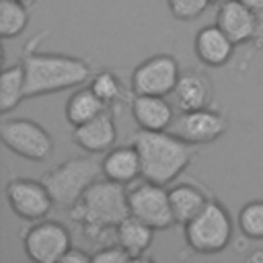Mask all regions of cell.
<instances>
[{
	"instance_id": "obj_1",
	"label": "cell",
	"mask_w": 263,
	"mask_h": 263,
	"mask_svg": "<svg viewBox=\"0 0 263 263\" xmlns=\"http://www.w3.org/2000/svg\"><path fill=\"white\" fill-rule=\"evenodd\" d=\"M45 35L47 31H41L23 45L21 62L27 78V99L82 86L95 74L92 64L84 58L39 51V43L45 39Z\"/></svg>"
},
{
	"instance_id": "obj_2",
	"label": "cell",
	"mask_w": 263,
	"mask_h": 263,
	"mask_svg": "<svg viewBox=\"0 0 263 263\" xmlns=\"http://www.w3.org/2000/svg\"><path fill=\"white\" fill-rule=\"evenodd\" d=\"M132 144L140 152L142 179L166 187L175 183L197 156V148L193 144L177 138L168 129L164 132L138 129L132 136Z\"/></svg>"
},
{
	"instance_id": "obj_3",
	"label": "cell",
	"mask_w": 263,
	"mask_h": 263,
	"mask_svg": "<svg viewBox=\"0 0 263 263\" xmlns=\"http://www.w3.org/2000/svg\"><path fill=\"white\" fill-rule=\"evenodd\" d=\"M125 216H129L127 185L105 177L97 179L70 208V218L90 236L115 230Z\"/></svg>"
},
{
	"instance_id": "obj_4",
	"label": "cell",
	"mask_w": 263,
	"mask_h": 263,
	"mask_svg": "<svg viewBox=\"0 0 263 263\" xmlns=\"http://www.w3.org/2000/svg\"><path fill=\"white\" fill-rule=\"evenodd\" d=\"M103 177L101 158L99 154H86V156H72L55 164L53 168L45 171L41 175V181L47 185L55 208L70 210L82 193Z\"/></svg>"
},
{
	"instance_id": "obj_5",
	"label": "cell",
	"mask_w": 263,
	"mask_h": 263,
	"mask_svg": "<svg viewBox=\"0 0 263 263\" xmlns=\"http://www.w3.org/2000/svg\"><path fill=\"white\" fill-rule=\"evenodd\" d=\"M234 224L226 205L212 197L201 212H197L187 224H183L185 245L199 255L222 253L232 240Z\"/></svg>"
},
{
	"instance_id": "obj_6",
	"label": "cell",
	"mask_w": 263,
	"mask_h": 263,
	"mask_svg": "<svg viewBox=\"0 0 263 263\" xmlns=\"http://www.w3.org/2000/svg\"><path fill=\"white\" fill-rule=\"evenodd\" d=\"M0 138L4 146L27 160L41 162L53 154V138L51 134L33 119L23 117H6L0 123Z\"/></svg>"
},
{
	"instance_id": "obj_7",
	"label": "cell",
	"mask_w": 263,
	"mask_h": 263,
	"mask_svg": "<svg viewBox=\"0 0 263 263\" xmlns=\"http://www.w3.org/2000/svg\"><path fill=\"white\" fill-rule=\"evenodd\" d=\"M127 203H129V214L150 224L156 232L168 230L177 224L166 185L148 179L134 181L132 185H127Z\"/></svg>"
},
{
	"instance_id": "obj_8",
	"label": "cell",
	"mask_w": 263,
	"mask_h": 263,
	"mask_svg": "<svg viewBox=\"0 0 263 263\" xmlns=\"http://www.w3.org/2000/svg\"><path fill=\"white\" fill-rule=\"evenodd\" d=\"M72 247V234L68 226L60 220L43 218L31 222L23 234V249L31 261L37 263H55Z\"/></svg>"
},
{
	"instance_id": "obj_9",
	"label": "cell",
	"mask_w": 263,
	"mask_h": 263,
	"mask_svg": "<svg viewBox=\"0 0 263 263\" xmlns=\"http://www.w3.org/2000/svg\"><path fill=\"white\" fill-rule=\"evenodd\" d=\"M181 76L179 60L171 53H154L142 60L129 76V90L134 95H160L166 97L175 90Z\"/></svg>"
},
{
	"instance_id": "obj_10",
	"label": "cell",
	"mask_w": 263,
	"mask_h": 263,
	"mask_svg": "<svg viewBox=\"0 0 263 263\" xmlns=\"http://www.w3.org/2000/svg\"><path fill=\"white\" fill-rule=\"evenodd\" d=\"M6 201L14 216L27 222H37L49 216L53 203V197L47 189V185L39 179L31 177H12L6 183L4 189Z\"/></svg>"
},
{
	"instance_id": "obj_11",
	"label": "cell",
	"mask_w": 263,
	"mask_h": 263,
	"mask_svg": "<svg viewBox=\"0 0 263 263\" xmlns=\"http://www.w3.org/2000/svg\"><path fill=\"white\" fill-rule=\"evenodd\" d=\"M226 129H228L226 113L212 105L203 107V109L179 111L168 127L171 134H175L177 138H181L193 146L216 142L218 138H222L226 134Z\"/></svg>"
},
{
	"instance_id": "obj_12",
	"label": "cell",
	"mask_w": 263,
	"mask_h": 263,
	"mask_svg": "<svg viewBox=\"0 0 263 263\" xmlns=\"http://www.w3.org/2000/svg\"><path fill=\"white\" fill-rule=\"evenodd\" d=\"M72 142L90 154H105L117 142V121L113 109H105L86 123L72 127Z\"/></svg>"
},
{
	"instance_id": "obj_13",
	"label": "cell",
	"mask_w": 263,
	"mask_h": 263,
	"mask_svg": "<svg viewBox=\"0 0 263 263\" xmlns=\"http://www.w3.org/2000/svg\"><path fill=\"white\" fill-rule=\"evenodd\" d=\"M214 82L203 70H185L181 72L173 95V105L177 111L203 109L214 103Z\"/></svg>"
},
{
	"instance_id": "obj_14",
	"label": "cell",
	"mask_w": 263,
	"mask_h": 263,
	"mask_svg": "<svg viewBox=\"0 0 263 263\" xmlns=\"http://www.w3.org/2000/svg\"><path fill=\"white\" fill-rule=\"evenodd\" d=\"M129 111L138 129H148V132L168 129L177 115L175 105L160 95H134L129 99Z\"/></svg>"
},
{
	"instance_id": "obj_15",
	"label": "cell",
	"mask_w": 263,
	"mask_h": 263,
	"mask_svg": "<svg viewBox=\"0 0 263 263\" xmlns=\"http://www.w3.org/2000/svg\"><path fill=\"white\" fill-rule=\"evenodd\" d=\"M234 47H236V43L216 23L201 27L193 39L195 58L203 66H210V68L226 66L234 55Z\"/></svg>"
},
{
	"instance_id": "obj_16",
	"label": "cell",
	"mask_w": 263,
	"mask_h": 263,
	"mask_svg": "<svg viewBox=\"0 0 263 263\" xmlns=\"http://www.w3.org/2000/svg\"><path fill=\"white\" fill-rule=\"evenodd\" d=\"M255 18L257 12H253L249 6H245L240 0H228L218 4L214 23L236 43H251L255 35Z\"/></svg>"
},
{
	"instance_id": "obj_17",
	"label": "cell",
	"mask_w": 263,
	"mask_h": 263,
	"mask_svg": "<svg viewBox=\"0 0 263 263\" xmlns=\"http://www.w3.org/2000/svg\"><path fill=\"white\" fill-rule=\"evenodd\" d=\"M103 177L121 185H132L142 177V160L138 148L129 144L113 146L101 156Z\"/></svg>"
},
{
	"instance_id": "obj_18",
	"label": "cell",
	"mask_w": 263,
	"mask_h": 263,
	"mask_svg": "<svg viewBox=\"0 0 263 263\" xmlns=\"http://www.w3.org/2000/svg\"><path fill=\"white\" fill-rule=\"evenodd\" d=\"M168 197L171 208L175 214L177 224H187L197 212L203 210V205L214 197L210 189L197 181H175L168 185Z\"/></svg>"
},
{
	"instance_id": "obj_19",
	"label": "cell",
	"mask_w": 263,
	"mask_h": 263,
	"mask_svg": "<svg viewBox=\"0 0 263 263\" xmlns=\"http://www.w3.org/2000/svg\"><path fill=\"white\" fill-rule=\"evenodd\" d=\"M154 228L150 224H146L144 220L136 218V216H125L117 228L113 230L115 240L127 251V255L134 259H144V255L150 251L152 242H154Z\"/></svg>"
},
{
	"instance_id": "obj_20",
	"label": "cell",
	"mask_w": 263,
	"mask_h": 263,
	"mask_svg": "<svg viewBox=\"0 0 263 263\" xmlns=\"http://www.w3.org/2000/svg\"><path fill=\"white\" fill-rule=\"evenodd\" d=\"M105 109H109V107L101 101V97L90 86H78L68 97L66 105H64V115H66V121L72 127H76L80 123L90 121L92 117H97Z\"/></svg>"
},
{
	"instance_id": "obj_21",
	"label": "cell",
	"mask_w": 263,
	"mask_h": 263,
	"mask_svg": "<svg viewBox=\"0 0 263 263\" xmlns=\"http://www.w3.org/2000/svg\"><path fill=\"white\" fill-rule=\"evenodd\" d=\"M27 99V78L23 62L4 66L0 74V111L6 115Z\"/></svg>"
},
{
	"instance_id": "obj_22",
	"label": "cell",
	"mask_w": 263,
	"mask_h": 263,
	"mask_svg": "<svg viewBox=\"0 0 263 263\" xmlns=\"http://www.w3.org/2000/svg\"><path fill=\"white\" fill-rule=\"evenodd\" d=\"M88 86L101 97V101L109 107V109H115L119 107L121 103L127 101V88L121 80V76L113 70H99L90 76L88 80Z\"/></svg>"
},
{
	"instance_id": "obj_23",
	"label": "cell",
	"mask_w": 263,
	"mask_h": 263,
	"mask_svg": "<svg viewBox=\"0 0 263 263\" xmlns=\"http://www.w3.org/2000/svg\"><path fill=\"white\" fill-rule=\"evenodd\" d=\"M29 4L21 0H0V35L2 39L18 37L29 25Z\"/></svg>"
},
{
	"instance_id": "obj_24",
	"label": "cell",
	"mask_w": 263,
	"mask_h": 263,
	"mask_svg": "<svg viewBox=\"0 0 263 263\" xmlns=\"http://www.w3.org/2000/svg\"><path fill=\"white\" fill-rule=\"evenodd\" d=\"M238 230L249 240H263V199L247 201L238 210Z\"/></svg>"
},
{
	"instance_id": "obj_25",
	"label": "cell",
	"mask_w": 263,
	"mask_h": 263,
	"mask_svg": "<svg viewBox=\"0 0 263 263\" xmlns=\"http://www.w3.org/2000/svg\"><path fill=\"white\" fill-rule=\"evenodd\" d=\"M210 4V0H166V6L177 21H193L203 14Z\"/></svg>"
},
{
	"instance_id": "obj_26",
	"label": "cell",
	"mask_w": 263,
	"mask_h": 263,
	"mask_svg": "<svg viewBox=\"0 0 263 263\" xmlns=\"http://www.w3.org/2000/svg\"><path fill=\"white\" fill-rule=\"evenodd\" d=\"M123 261H132V257L117 240L113 245H103L92 253V263H123Z\"/></svg>"
},
{
	"instance_id": "obj_27",
	"label": "cell",
	"mask_w": 263,
	"mask_h": 263,
	"mask_svg": "<svg viewBox=\"0 0 263 263\" xmlns=\"http://www.w3.org/2000/svg\"><path fill=\"white\" fill-rule=\"evenodd\" d=\"M64 263H90L92 261V253L84 251V249H78V247H70L68 253L62 257Z\"/></svg>"
},
{
	"instance_id": "obj_28",
	"label": "cell",
	"mask_w": 263,
	"mask_h": 263,
	"mask_svg": "<svg viewBox=\"0 0 263 263\" xmlns=\"http://www.w3.org/2000/svg\"><path fill=\"white\" fill-rule=\"evenodd\" d=\"M253 47L255 49H263V8L257 12L255 18V35H253Z\"/></svg>"
},
{
	"instance_id": "obj_29",
	"label": "cell",
	"mask_w": 263,
	"mask_h": 263,
	"mask_svg": "<svg viewBox=\"0 0 263 263\" xmlns=\"http://www.w3.org/2000/svg\"><path fill=\"white\" fill-rule=\"evenodd\" d=\"M245 6H249L253 12H259L263 8V0H240Z\"/></svg>"
},
{
	"instance_id": "obj_30",
	"label": "cell",
	"mask_w": 263,
	"mask_h": 263,
	"mask_svg": "<svg viewBox=\"0 0 263 263\" xmlns=\"http://www.w3.org/2000/svg\"><path fill=\"white\" fill-rule=\"evenodd\" d=\"M210 2H212V4H216V6H218V4H222V2H228V0H210Z\"/></svg>"
},
{
	"instance_id": "obj_31",
	"label": "cell",
	"mask_w": 263,
	"mask_h": 263,
	"mask_svg": "<svg viewBox=\"0 0 263 263\" xmlns=\"http://www.w3.org/2000/svg\"><path fill=\"white\" fill-rule=\"evenodd\" d=\"M21 2H25V4H29V6H33L37 0H21Z\"/></svg>"
}]
</instances>
